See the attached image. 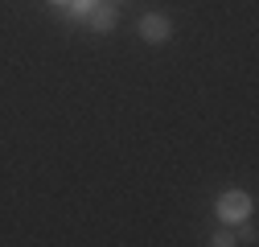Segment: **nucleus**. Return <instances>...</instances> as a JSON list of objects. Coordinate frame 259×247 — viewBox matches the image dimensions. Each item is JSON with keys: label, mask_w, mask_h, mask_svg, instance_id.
Segmentation results:
<instances>
[{"label": "nucleus", "mask_w": 259, "mask_h": 247, "mask_svg": "<svg viewBox=\"0 0 259 247\" xmlns=\"http://www.w3.org/2000/svg\"><path fill=\"white\" fill-rule=\"evenodd\" d=\"M251 214V198L243 194V190H226L222 198H218V219L222 223H243Z\"/></svg>", "instance_id": "f257e3e1"}, {"label": "nucleus", "mask_w": 259, "mask_h": 247, "mask_svg": "<svg viewBox=\"0 0 259 247\" xmlns=\"http://www.w3.org/2000/svg\"><path fill=\"white\" fill-rule=\"evenodd\" d=\"M87 21H91V29H99V33H107V29H115V21H119V17H115V9H103V5H95Z\"/></svg>", "instance_id": "7ed1b4c3"}, {"label": "nucleus", "mask_w": 259, "mask_h": 247, "mask_svg": "<svg viewBox=\"0 0 259 247\" xmlns=\"http://www.w3.org/2000/svg\"><path fill=\"white\" fill-rule=\"evenodd\" d=\"M66 5H70V13H74V17H82V21H87V17H91V9L99 5V0H66Z\"/></svg>", "instance_id": "20e7f679"}, {"label": "nucleus", "mask_w": 259, "mask_h": 247, "mask_svg": "<svg viewBox=\"0 0 259 247\" xmlns=\"http://www.w3.org/2000/svg\"><path fill=\"white\" fill-rule=\"evenodd\" d=\"M169 33H173L169 17H160V13H144V17H140V37H144V42L160 46V42H169Z\"/></svg>", "instance_id": "f03ea898"}]
</instances>
